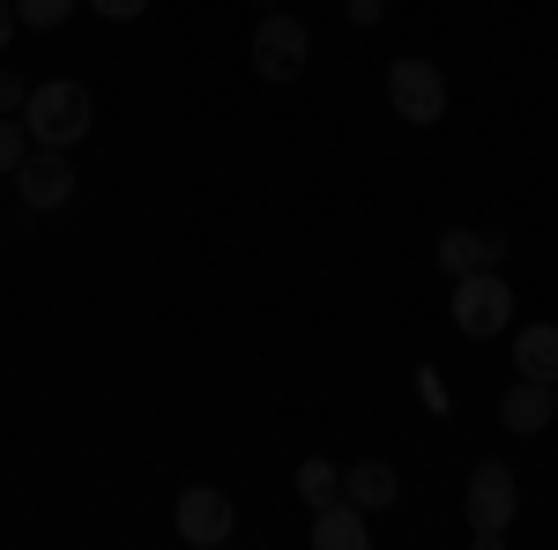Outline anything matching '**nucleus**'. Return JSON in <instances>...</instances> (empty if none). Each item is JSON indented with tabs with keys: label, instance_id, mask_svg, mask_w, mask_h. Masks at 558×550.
Masks as SVG:
<instances>
[{
	"label": "nucleus",
	"instance_id": "f257e3e1",
	"mask_svg": "<svg viewBox=\"0 0 558 550\" xmlns=\"http://www.w3.org/2000/svg\"><path fill=\"white\" fill-rule=\"evenodd\" d=\"M23 127H31V142L38 149H75V142H89V127H97V105H89L83 83H38L31 89V105H23Z\"/></svg>",
	"mask_w": 558,
	"mask_h": 550
},
{
	"label": "nucleus",
	"instance_id": "f03ea898",
	"mask_svg": "<svg viewBox=\"0 0 558 550\" xmlns=\"http://www.w3.org/2000/svg\"><path fill=\"white\" fill-rule=\"evenodd\" d=\"M462 506H470V543L476 550H499L507 528H514V506H521V484L507 462H476L470 484H462Z\"/></svg>",
	"mask_w": 558,
	"mask_h": 550
},
{
	"label": "nucleus",
	"instance_id": "7ed1b4c3",
	"mask_svg": "<svg viewBox=\"0 0 558 550\" xmlns=\"http://www.w3.org/2000/svg\"><path fill=\"white\" fill-rule=\"evenodd\" d=\"M454 328L470 342H492L507 320H514V291H507V276L499 268H476V276H454Z\"/></svg>",
	"mask_w": 558,
	"mask_h": 550
},
{
	"label": "nucleus",
	"instance_id": "20e7f679",
	"mask_svg": "<svg viewBox=\"0 0 558 550\" xmlns=\"http://www.w3.org/2000/svg\"><path fill=\"white\" fill-rule=\"evenodd\" d=\"M387 105L410 127H439L447 120V75L432 60H417V52H402V60H387Z\"/></svg>",
	"mask_w": 558,
	"mask_h": 550
},
{
	"label": "nucleus",
	"instance_id": "39448f33",
	"mask_svg": "<svg viewBox=\"0 0 558 550\" xmlns=\"http://www.w3.org/2000/svg\"><path fill=\"white\" fill-rule=\"evenodd\" d=\"M305 60H313V30H305L299 15H260L254 23V75L260 83H299Z\"/></svg>",
	"mask_w": 558,
	"mask_h": 550
},
{
	"label": "nucleus",
	"instance_id": "423d86ee",
	"mask_svg": "<svg viewBox=\"0 0 558 550\" xmlns=\"http://www.w3.org/2000/svg\"><path fill=\"white\" fill-rule=\"evenodd\" d=\"M172 521H179V543H194V550H216V543L239 536V506H231L216 484H186L179 506H172Z\"/></svg>",
	"mask_w": 558,
	"mask_h": 550
},
{
	"label": "nucleus",
	"instance_id": "0eeeda50",
	"mask_svg": "<svg viewBox=\"0 0 558 550\" xmlns=\"http://www.w3.org/2000/svg\"><path fill=\"white\" fill-rule=\"evenodd\" d=\"M15 201L23 209H68L75 201V157L68 149H31L23 164H15Z\"/></svg>",
	"mask_w": 558,
	"mask_h": 550
},
{
	"label": "nucleus",
	"instance_id": "6e6552de",
	"mask_svg": "<svg viewBox=\"0 0 558 550\" xmlns=\"http://www.w3.org/2000/svg\"><path fill=\"white\" fill-rule=\"evenodd\" d=\"M551 417H558V387H551V380H529V372H521V380L499 394V424H507L514 439L551 431Z\"/></svg>",
	"mask_w": 558,
	"mask_h": 550
},
{
	"label": "nucleus",
	"instance_id": "1a4fd4ad",
	"mask_svg": "<svg viewBox=\"0 0 558 550\" xmlns=\"http://www.w3.org/2000/svg\"><path fill=\"white\" fill-rule=\"evenodd\" d=\"M373 543V513L357 499H328L313 506V550H365Z\"/></svg>",
	"mask_w": 558,
	"mask_h": 550
},
{
	"label": "nucleus",
	"instance_id": "9d476101",
	"mask_svg": "<svg viewBox=\"0 0 558 550\" xmlns=\"http://www.w3.org/2000/svg\"><path fill=\"white\" fill-rule=\"evenodd\" d=\"M499 260H507V239L499 231H462V223L439 231V268L447 276H476V268H499Z\"/></svg>",
	"mask_w": 558,
	"mask_h": 550
},
{
	"label": "nucleus",
	"instance_id": "9b49d317",
	"mask_svg": "<svg viewBox=\"0 0 558 550\" xmlns=\"http://www.w3.org/2000/svg\"><path fill=\"white\" fill-rule=\"evenodd\" d=\"M343 499H357L365 513H387L395 499H402V476H395V462H357V468H343Z\"/></svg>",
	"mask_w": 558,
	"mask_h": 550
},
{
	"label": "nucleus",
	"instance_id": "f8f14e48",
	"mask_svg": "<svg viewBox=\"0 0 558 550\" xmlns=\"http://www.w3.org/2000/svg\"><path fill=\"white\" fill-rule=\"evenodd\" d=\"M514 372L558 387V320H536V328H521V335H514Z\"/></svg>",
	"mask_w": 558,
	"mask_h": 550
},
{
	"label": "nucleus",
	"instance_id": "ddd939ff",
	"mask_svg": "<svg viewBox=\"0 0 558 550\" xmlns=\"http://www.w3.org/2000/svg\"><path fill=\"white\" fill-rule=\"evenodd\" d=\"M299 499H305V506H328V499H343V468L320 462V454H313V462H299Z\"/></svg>",
	"mask_w": 558,
	"mask_h": 550
},
{
	"label": "nucleus",
	"instance_id": "4468645a",
	"mask_svg": "<svg viewBox=\"0 0 558 550\" xmlns=\"http://www.w3.org/2000/svg\"><path fill=\"white\" fill-rule=\"evenodd\" d=\"M83 0H15V15H23V30H60L68 15H75Z\"/></svg>",
	"mask_w": 558,
	"mask_h": 550
},
{
	"label": "nucleus",
	"instance_id": "2eb2a0df",
	"mask_svg": "<svg viewBox=\"0 0 558 550\" xmlns=\"http://www.w3.org/2000/svg\"><path fill=\"white\" fill-rule=\"evenodd\" d=\"M23 120H15V112H0V179H15V164H23V157H31V149H23Z\"/></svg>",
	"mask_w": 558,
	"mask_h": 550
},
{
	"label": "nucleus",
	"instance_id": "dca6fc26",
	"mask_svg": "<svg viewBox=\"0 0 558 550\" xmlns=\"http://www.w3.org/2000/svg\"><path fill=\"white\" fill-rule=\"evenodd\" d=\"M417 394H425V410H439V417L454 410V394H447V380H439L432 365H417Z\"/></svg>",
	"mask_w": 558,
	"mask_h": 550
},
{
	"label": "nucleus",
	"instance_id": "f3484780",
	"mask_svg": "<svg viewBox=\"0 0 558 550\" xmlns=\"http://www.w3.org/2000/svg\"><path fill=\"white\" fill-rule=\"evenodd\" d=\"M142 8L149 0H89V15H105V23H142Z\"/></svg>",
	"mask_w": 558,
	"mask_h": 550
},
{
	"label": "nucleus",
	"instance_id": "a211bd4d",
	"mask_svg": "<svg viewBox=\"0 0 558 550\" xmlns=\"http://www.w3.org/2000/svg\"><path fill=\"white\" fill-rule=\"evenodd\" d=\"M343 15L357 30H373V23H387V0H343Z\"/></svg>",
	"mask_w": 558,
	"mask_h": 550
},
{
	"label": "nucleus",
	"instance_id": "6ab92c4d",
	"mask_svg": "<svg viewBox=\"0 0 558 550\" xmlns=\"http://www.w3.org/2000/svg\"><path fill=\"white\" fill-rule=\"evenodd\" d=\"M23 105H31V89H23V75H8V68H0V112H23Z\"/></svg>",
	"mask_w": 558,
	"mask_h": 550
},
{
	"label": "nucleus",
	"instance_id": "aec40b11",
	"mask_svg": "<svg viewBox=\"0 0 558 550\" xmlns=\"http://www.w3.org/2000/svg\"><path fill=\"white\" fill-rule=\"evenodd\" d=\"M15 30H23V15H15V0H0V45L15 38Z\"/></svg>",
	"mask_w": 558,
	"mask_h": 550
},
{
	"label": "nucleus",
	"instance_id": "412c9836",
	"mask_svg": "<svg viewBox=\"0 0 558 550\" xmlns=\"http://www.w3.org/2000/svg\"><path fill=\"white\" fill-rule=\"evenodd\" d=\"M254 8H268V0H254Z\"/></svg>",
	"mask_w": 558,
	"mask_h": 550
}]
</instances>
